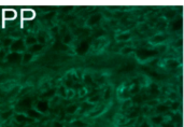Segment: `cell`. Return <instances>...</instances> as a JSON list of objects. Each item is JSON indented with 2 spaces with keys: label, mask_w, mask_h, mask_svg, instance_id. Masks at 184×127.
Masks as SVG:
<instances>
[{
  "label": "cell",
  "mask_w": 184,
  "mask_h": 127,
  "mask_svg": "<svg viewBox=\"0 0 184 127\" xmlns=\"http://www.w3.org/2000/svg\"><path fill=\"white\" fill-rule=\"evenodd\" d=\"M121 127H123V126H121Z\"/></svg>",
  "instance_id": "cell-37"
},
{
  "label": "cell",
  "mask_w": 184,
  "mask_h": 127,
  "mask_svg": "<svg viewBox=\"0 0 184 127\" xmlns=\"http://www.w3.org/2000/svg\"><path fill=\"white\" fill-rule=\"evenodd\" d=\"M13 41H14L13 39L8 37V38L2 39V44L4 48H11V45H12V43H13Z\"/></svg>",
  "instance_id": "cell-19"
},
{
  "label": "cell",
  "mask_w": 184,
  "mask_h": 127,
  "mask_svg": "<svg viewBox=\"0 0 184 127\" xmlns=\"http://www.w3.org/2000/svg\"><path fill=\"white\" fill-rule=\"evenodd\" d=\"M43 48H44V45H43V44L37 43V44H35V45L30 46L29 49H28V52H29V53H31V54H35V53H38V52L42 51Z\"/></svg>",
  "instance_id": "cell-13"
},
{
  "label": "cell",
  "mask_w": 184,
  "mask_h": 127,
  "mask_svg": "<svg viewBox=\"0 0 184 127\" xmlns=\"http://www.w3.org/2000/svg\"><path fill=\"white\" fill-rule=\"evenodd\" d=\"M17 14H16V11L13 10V9H5L3 10V17L7 21H13V19H16Z\"/></svg>",
  "instance_id": "cell-7"
},
{
  "label": "cell",
  "mask_w": 184,
  "mask_h": 127,
  "mask_svg": "<svg viewBox=\"0 0 184 127\" xmlns=\"http://www.w3.org/2000/svg\"><path fill=\"white\" fill-rule=\"evenodd\" d=\"M54 96H55V89H48V91H46L42 95V97H45V98H53Z\"/></svg>",
  "instance_id": "cell-21"
},
{
  "label": "cell",
  "mask_w": 184,
  "mask_h": 127,
  "mask_svg": "<svg viewBox=\"0 0 184 127\" xmlns=\"http://www.w3.org/2000/svg\"><path fill=\"white\" fill-rule=\"evenodd\" d=\"M77 110H79V105H70L67 107L66 112L68 114H74Z\"/></svg>",
  "instance_id": "cell-16"
},
{
  "label": "cell",
  "mask_w": 184,
  "mask_h": 127,
  "mask_svg": "<svg viewBox=\"0 0 184 127\" xmlns=\"http://www.w3.org/2000/svg\"><path fill=\"white\" fill-rule=\"evenodd\" d=\"M48 108H50V102L46 101V100H40V101H38L37 105H36V110H38L42 114L46 113L48 111Z\"/></svg>",
  "instance_id": "cell-3"
},
{
  "label": "cell",
  "mask_w": 184,
  "mask_h": 127,
  "mask_svg": "<svg viewBox=\"0 0 184 127\" xmlns=\"http://www.w3.org/2000/svg\"><path fill=\"white\" fill-rule=\"evenodd\" d=\"M99 99H100V97H99V96H97V95H95V96H93V97L89 98V99H88L87 101H88L89 103H92V105H94V103L98 102Z\"/></svg>",
  "instance_id": "cell-28"
},
{
  "label": "cell",
  "mask_w": 184,
  "mask_h": 127,
  "mask_svg": "<svg viewBox=\"0 0 184 127\" xmlns=\"http://www.w3.org/2000/svg\"><path fill=\"white\" fill-rule=\"evenodd\" d=\"M155 127H163V126H155Z\"/></svg>",
  "instance_id": "cell-36"
},
{
  "label": "cell",
  "mask_w": 184,
  "mask_h": 127,
  "mask_svg": "<svg viewBox=\"0 0 184 127\" xmlns=\"http://www.w3.org/2000/svg\"><path fill=\"white\" fill-rule=\"evenodd\" d=\"M156 109H157V111L159 113H163V112H166V111L168 110V107H166L165 105H157Z\"/></svg>",
  "instance_id": "cell-26"
},
{
  "label": "cell",
  "mask_w": 184,
  "mask_h": 127,
  "mask_svg": "<svg viewBox=\"0 0 184 127\" xmlns=\"http://www.w3.org/2000/svg\"><path fill=\"white\" fill-rule=\"evenodd\" d=\"M71 41H72V36L70 35V33H66V35L64 36V38H63V42H64L65 44H69Z\"/></svg>",
  "instance_id": "cell-24"
},
{
  "label": "cell",
  "mask_w": 184,
  "mask_h": 127,
  "mask_svg": "<svg viewBox=\"0 0 184 127\" xmlns=\"http://www.w3.org/2000/svg\"><path fill=\"white\" fill-rule=\"evenodd\" d=\"M15 121L17 122V123H26V122H31L34 121V119H31V117H29L28 115H25V114L23 113H19L15 115Z\"/></svg>",
  "instance_id": "cell-9"
},
{
  "label": "cell",
  "mask_w": 184,
  "mask_h": 127,
  "mask_svg": "<svg viewBox=\"0 0 184 127\" xmlns=\"http://www.w3.org/2000/svg\"><path fill=\"white\" fill-rule=\"evenodd\" d=\"M53 15H54V12H52V13H48V14H46V15H44V16H43V19H52V17H53Z\"/></svg>",
  "instance_id": "cell-34"
},
{
  "label": "cell",
  "mask_w": 184,
  "mask_h": 127,
  "mask_svg": "<svg viewBox=\"0 0 184 127\" xmlns=\"http://www.w3.org/2000/svg\"><path fill=\"white\" fill-rule=\"evenodd\" d=\"M75 95V92L73 91V89L71 88H68V93H67V99H71V98L74 97Z\"/></svg>",
  "instance_id": "cell-30"
},
{
  "label": "cell",
  "mask_w": 184,
  "mask_h": 127,
  "mask_svg": "<svg viewBox=\"0 0 184 127\" xmlns=\"http://www.w3.org/2000/svg\"><path fill=\"white\" fill-rule=\"evenodd\" d=\"M32 58H34V54H31V53H29V52H27V53H25L24 55H23V64H28L29 62H31Z\"/></svg>",
  "instance_id": "cell-17"
},
{
  "label": "cell",
  "mask_w": 184,
  "mask_h": 127,
  "mask_svg": "<svg viewBox=\"0 0 184 127\" xmlns=\"http://www.w3.org/2000/svg\"><path fill=\"white\" fill-rule=\"evenodd\" d=\"M7 62H11V64H19V62H23V55L21 53H14V52H11L9 53L8 56H7Z\"/></svg>",
  "instance_id": "cell-2"
},
{
  "label": "cell",
  "mask_w": 184,
  "mask_h": 127,
  "mask_svg": "<svg viewBox=\"0 0 184 127\" xmlns=\"http://www.w3.org/2000/svg\"><path fill=\"white\" fill-rule=\"evenodd\" d=\"M54 127H63V124H61V123H58V122H55V123H54Z\"/></svg>",
  "instance_id": "cell-35"
},
{
  "label": "cell",
  "mask_w": 184,
  "mask_h": 127,
  "mask_svg": "<svg viewBox=\"0 0 184 127\" xmlns=\"http://www.w3.org/2000/svg\"><path fill=\"white\" fill-rule=\"evenodd\" d=\"M165 39H166V37H165L164 33H158L157 35L153 36L152 39H151V41H152L153 43H158L159 44V43H163L164 41H165Z\"/></svg>",
  "instance_id": "cell-12"
},
{
  "label": "cell",
  "mask_w": 184,
  "mask_h": 127,
  "mask_svg": "<svg viewBox=\"0 0 184 127\" xmlns=\"http://www.w3.org/2000/svg\"><path fill=\"white\" fill-rule=\"evenodd\" d=\"M36 17V12L31 9H23L22 10V19L23 21H30Z\"/></svg>",
  "instance_id": "cell-5"
},
{
  "label": "cell",
  "mask_w": 184,
  "mask_h": 127,
  "mask_svg": "<svg viewBox=\"0 0 184 127\" xmlns=\"http://www.w3.org/2000/svg\"><path fill=\"white\" fill-rule=\"evenodd\" d=\"M131 38H133V35L130 33V31H122V33H118L115 36V39L118 42H127Z\"/></svg>",
  "instance_id": "cell-4"
},
{
  "label": "cell",
  "mask_w": 184,
  "mask_h": 127,
  "mask_svg": "<svg viewBox=\"0 0 184 127\" xmlns=\"http://www.w3.org/2000/svg\"><path fill=\"white\" fill-rule=\"evenodd\" d=\"M166 65L168 66L169 68H176V67H178L180 64H179V62L177 59H174V58H169V59L166 60Z\"/></svg>",
  "instance_id": "cell-15"
},
{
  "label": "cell",
  "mask_w": 184,
  "mask_h": 127,
  "mask_svg": "<svg viewBox=\"0 0 184 127\" xmlns=\"http://www.w3.org/2000/svg\"><path fill=\"white\" fill-rule=\"evenodd\" d=\"M7 51L5 50H0V60H3L4 58H7Z\"/></svg>",
  "instance_id": "cell-31"
},
{
  "label": "cell",
  "mask_w": 184,
  "mask_h": 127,
  "mask_svg": "<svg viewBox=\"0 0 184 127\" xmlns=\"http://www.w3.org/2000/svg\"><path fill=\"white\" fill-rule=\"evenodd\" d=\"M168 98L170 101H177V100H178V94L174 92L168 93Z\"/></svg>",
  "instance_id": "cell-25"
},
{
  "label": "cell",
  "mask_w": 184,
  "mask_h": 127,
  "mask_svg": "<svg viewBox=\"0 0 184 127\" xmlns=\"http://www.w3.org/2000/svg\"><path fill=\"white\" fill-rule=\"evenodd\" d=\"M26 44H25V40L23 39H15L13 41V43L11 45L10 51L14 52V53H22V52L26 51Z\"/></svg>",
  "instance_id": "cell-1"
},
{
  "label": "cell",
  "mask_w": 184,
  "mask_h": 127,
  "mask_svg": "<svg viewBox=\"0 0 184 127\" xmlns=\"http://www.w3.org/2000/svg\"><path fill=\"white\" fill-rule=\"evenodd\" d=\"M12 114H13V111L12 110H8V111H5V112H2V113H1V119L8 120Z\"/></svg>",
  "instance_id": "cell-22"
},
{
  "label": "cell",
  "mask_w": 184,
  "mask_h": 127,
  "mask_svg": "<svg viewBox=\"0 0 184 127\" xmlns=\"http://www.w3.org/2000/svg\"><path fill=\"white\" fill-rule=\"evenodd\" d=\"M83 80H84V82H85V83L93 84V82H94V76H92V74H89V73H85V74L83 76Z\"/></svg>",
  "instance_id": "cell-20"
},
{
  "label": "cell",
  "mask_w": 184,
  "mask_h": 127,
  "mask_svg": "<svg viewBox=\"0 0 184 127\" xmlns=\"http://www.w3.org/2000/svg\"><path fill=\"white\" fill-rule=\"evenodd\" d=\"M179 107H180V102L178 100H177V101H171V110L177 111L179 109Z\"/></svg>",
  "instance_id": "cell-29"
},
{
  "label": "cell",
  "mask_w": 184,
  "mask_h": 127,
  "mask_svg": "<svg viewBox=\"0 0 184 127\" xmlns=\"http://www.w3.org/2000/svg\"><path fill=\"white\" fill-rule=\"evenodd\" d=\"M37 40H38V43H40V44H45L46 42V38H45V36H44V33H39L37 36Z\"/></svg>",
  "instance_id": "cell-18"
},
{
  "label": "cell",
  "mask_w": 184,
  "mask_h": 127,
  "mask_svg": "<svg viewBox=\"0 0 184 127\" xmlns=\"http://www.w3.org/2000/svg\"><path fill=\"white\" fill-rule=\"evenodd\" d=\"M165 122V116H163L162 114H157V115H153L150 119V123L153 126H160Z\"/></svg>",
  "instance_id": "cell-6"
},
{
  "label": "cell",
  "mask_w": 184,
  "mask_h": 127,
  "mask_svg": "<svg viewBox=\"0 0 184 127\" xmlns=\"http://www.w3.org/2000/svg\"><path fill=\"white\" fill-rule=\"evenodd\" d=\"M67 93H68V88H67V86H65V85H61V86H59L58 89H57V95H58L59 97L67 98Z\"/></svg>",
  "instance_id": "cell-14"
},
{
  "label": "cell",
  "mask_w": 184,
  "mask_h": 127,
  "mask_svg": "<svg viewBox=\"0 0 184 127\" xmlns=\"http://www.w3.org/2000/svg\"><path fill=\"white\" fill-rule=\"evenodd\" d=\"M38 43V40H37V37H35V36H27L26 38H25V44H26V46H28V48H30V46L35 45V44Z\"/></svg>",
  "instance_id": "cell-11"
},
{
  "label": "cell",
  "mask_w": 184,
  "mask_h": 127,
  "mask_svg": "<svg viewBox=\"0 0 184 127\" xmlns=\"http://www.w3.org/2000/svg\"><path fill=\"white\" fill-rule=\"evenodd\" d=\"M153 125L150 123V122H147V121H143L142 122V124L140 125V127H152Z\"/></svg>",
  "instance_id": "cell-33"
},
{
  "label": "cell",
  "mask_w": 184,
  "mask_h": 127,
  "mask_svg": "<svg viewBox=\"0 0 184 127\" xmlns=\"http://www.w3.org/2000/svg\"><path fill=\"white\" fill-rule=\"evenodd\" d=\"M32 105V99L31 97H29V96H26V97H24L23 99H21V101L19 102V107H21V108H24V109H30V105Z\"/></svg>",
  "instance_id": "cell-8"
},
{
  "label": "cell",
  "mask_w": 184,
  "mask_h": 127,
  "mask_svg": "<svg viewBox=\"0 0 184 127\" xmlns=\"http://www.w3.org/2000/svg\"><path fill=\"white\" fill-rule=\"evenodd\" d=\"M110 96H111V91H110V88H108L107 91L104 92V99H106V100H107V99H109Z\"/></svg>",
  "instance_id": "cell-32"
},
{
  "label": "cell",
  "mask_w": 184,
  "mask_h": 127,
  "mask_svg": "<svg viewBox=\"0 0 184 127\" xmlns=\"http://www.w3.org/2000/svg\"><path fill=\"white\" fill-rule=\"evenodd\" d=\"M88 93V89L86 88V87H82V88L79 89V96L80 97H84V96H86Z\"/></svg>",
  "instance_id": "cell-27"
},
{
  "label": "cell",
  "mask_w": 184,
  "mask_h": 127,
  "mask_svg": "<svg viewBox=\"0 0 184 127\" xmlns=\"http://www.w3.org/2000/svg\"><path fill=\"white\" fill-rule=\"evenodd\" d=\"M133 50V46H125V48H123L122 51H121V53H122L123 55H127L129 54V53H131Z\"/></svg>",
  "instance_id": "cell-23"
},
{
  "label": "cell",
  "mask_w": 184,
  "mask_h": 127,
  "mask_svg": "<svg viewBox=\"0 0 184 127\" xmlns=\"http://www.w3.org/2000/svg\"><path fill=\"white\" fill-rule=\"evenodd\" d=\"M26 114L29 116V117H31V119H34V120L40 119L41 116H42V113H40V112H39L38 110H36V109H31V108L27 110Z\"/></svg>",
  "instance_id": "cell-10"
}]
</instances>
